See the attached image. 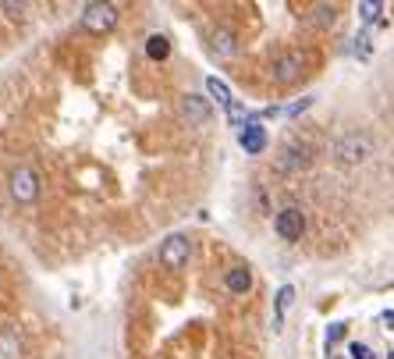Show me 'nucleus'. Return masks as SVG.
Masks as SVG:
<instances>
[{"instance_id":"1","label":"nucleus","mask_w":394,"mask_h":359,"mask_svg":"<svg viewBox=\"0 0 394 359\" xmlns=\"http://www.w3.org/2000/svg\"><path fill=\"white\" fill-rule=\"evenodd\" d=\"M306 72H309V53H302V50L280 53L277 61H273V68H270V75H273L277 86H295Z\"/></svg>"},{"instance_id":"18","label":"nucleus","mask_w":394,"mask_h":359,"mask_svg":"<svg viewBox=\"0 0 394 359\" xmlns=\"http://www.w3.org/2000/svg\"><path fill=\"white\" fill-rule=\"evenodd\" d=\"M348 355H352V359H376V355H373V348H369V345H362V341H352V345H348Z\"/></svg>"},{"instance_id":"5","label":"nucleus","mask_w":394,"mask_h":359,"mask_svg":"<svg viewBox=\"0 0 394 359\" xmlns=\"http://www.w3.org/2000/svg\"><path fill=\"white\" fill-rule=\"evenodd\" d=\"M189 256H192V242H189L185 235H171V238L160 246V263H163L167 270H182V267L189 263Z\"/></svg>"},{"instance_id":"24","label":"nucleus","mask_w":394,"mask_h":359,"mask_svg":"<svg viewBox=\"0 0 394 359\" xmlns=\"http://www.w3.org/2000/svg\"><path fill=\"white\" fill-rule=\"evenodd\" d=\"M387 359H394V352H387Z\"/></svg>"},{"instance_id":"17","label":"nucleus","mask_w":394,"mask_h":359,"mask_svg":"<svg viewBox=\"0 0 394 359\" xmlns=\"http://www.w3.org/2000/svg\"><path fill=\"white\" fill-rule=\"evenodd\" d=\"M380 11H383V4H369V0H362V4H359V18L369 25V22H376L380 18Z\"/></svg>"},{"instance_id":"21","label":"nucleus","mask_w":394,"mask_h":359,"mask_svg":"<svg viewBox=\"0 0 394 359\" xmlns=\"http://www.w3.org/2000/svg\"><path fill=\"white\" fill-rule=\"evenodd\" d=\"M309 103H313L309 96H306V100H299V103H292V107H288V117H299V114H302V110H306Z\"/></svg>"},{"instance_id":"4","label":"nucleus","mask_w":394,"mask_h":359,"mask_svg":"<svg viewBox=\"0 0 394 359\" xmlns=\"http://www.w3.org/2000/svg\"><path fill=\"white\" fill-rule=\"evenodd\" d=\"M369 153H373V143H369L366 136H359V132H352V136H345V139H337V146H334L337 164H345V167L369 160Z\"/></svg>"},{"instance_id":"20","label":"nucleus","mask_w":394,"mask_h":359,"mask_svg":"<svg viewBox=\"0 0 394 359\" xmlns=\"http://www.w3.org/2000/svg\"><path fill=\"white\" fill-rule=\"evenodd\" d=\"M355 53L362 57V61H366V57H369V36H366V32L359 36V43H355Z\"/></svg>"},{"instance_id":"11","label":"nucleus","mask_w":394,"mask_h":359,"mask_svg":"<svg viewBox=\"0 0 394 359\" xmlns=\"http://www.w3.org/2000/svg\"><path fill=\"white\" fill-rule=\"evenodd\" d=\"M146 57L149 61H167V57H171V39H167L163 32H153L146 39Z\"/></svg>"},{"instance_id":"19","label":"nucleus","mask_w":394,"mask_h":359,"mask_svg":"<svg viewBox=\"0 0 394 359\" xmlns=\"http://www.w3.org/2000/svg\"><path fill=\"white\" fill-rule=\"evenodd\" d=\"M341 338H345V324H330V327H327V345L341 341Z\"/></svg>"},{"instance_id":"3","label":"nucleus","mask_w":394,"mask_h":359,"mask_svg":"<svg viewBox=\"0 0 394 359\" xmlns=\"http://www.w3.org/2000/svg\"><path fill=\"white\" fill-rule=\"evenodd\" d=\"M118 25V4H86L82 8V29L93 36H103Z\"/></svg>"},{"instance_id":"10","label":"nucleus","mask_w":394,"mask_h":359,"mask_svg":"<svg viewBox=\"0 0 394 359\" xmlns=\"http://www.w3.org/2000/svg\"><path fill=\"white\" fill-rule=\"evenodd\" d=\"M210 50H213L217 57H224V61H228V57H235V53H238V39H235V32L217 29V32L210 36Z\"/></svg>"},{"instance_id":"15","label":"nucleus","mask_w":394,"mask_h":359,"mask_svg":"<svg viewBox=\"0 0 394 359\" xmlns=\"http://www.w3.org/2000/svg\"><path fill=\"white\" fill-rule=\"evenodd\" d=\"M334 18H337V8H334V4H316V8H313V22H316L320 29L334 25Z\"/></svg>"},{"instance_id":"13","label":"nucleus","mask_w":394,"mask_h":359,"mask_svg":"<svg viewBox=\"0 0 394 359\" xmlns=\"http://www.w3.org/2000/svg\"><path fill=\"white\" fill-rule=\"evenodd\" d=\"M206 93H210V96H213L220 107H231V103H235V96H231L228 82H220L217 75H210V79H206Z\"/></svg>"},{"instance_id":"6","label":"nucleus","mask_w":394,"mask_h":359,"mask_svg":"<svg viewBox=\"0 0 394 359\" xmlns=\"http://www.w3.org/2000/svg\"><path fill=\"white\" fill-rule=\"evenodd\" d=\"M273 231L285 238V242H299L302 231H306V214L299 207H285V210L273 217Z\"/></svg>"},{"instance_id":"2","label":"nucleus","mask_w":394,"mask_h":359,"mask_svg":"<svg viewBox=\"0 0 394 359\" xmlns=\"http://www.w3.org/2000/svg\"><path fill=\"white\" fill-rule=\"evenodd\" d=\"M8 192H11L15 203H36L39 200V174L25 164L11 167L8 171Z\"/></svg>"},{"instance_id":"16","label":"nucleus","mask_w":394,"mask_h":359,"mask_svg":"<svg viewBox=\"0 0 394 359\" xmlns=\"http://www.w3.org/2000/svg\"><path fill=\"white\" fill-rule=\"evenodd\" d=\"M0 348H4L8 359H15V355H22V338L15 331H4V334H0Z\"/></svg>"},{"instance_id":"12","label":"nucleus","mask_w":394,"mask_h":359,"mask_svg":"<svg viewBox=\"0 0 394 359\" xmlns=\"http://www.w3.org/2000/svg\"><path fill=\"white\" fill-rule=\"evenodd\" d=\"M249 288H252V274H249V267H231V270H228V292L245 295Z\"/></svg>"},{"instance_id":"22","label":"nucleus","mask_w":394,"mask_h":359,"mask_svg":"<svg viewBox=\"0 0 394 359\" xmlns=\"http://www.w3.org/2000/svg\"><path fill=\"white\" fill-rule=\"evenodd\" d=\"M0 8H4V11H8V15H11V18H15V15H22V11H25V4H11V0H4V4H0Z\"/></svg>"},{"instance_id":"8","label":"nucleus","mask_w":394,"mask_h":359,"mask_svg":"<svg viewBox=\"0 0 394 359\" xmlns=\"http://www.w3.org/2000/svg\"><path fill=\"white\" fill-rule=\"evenodd\" d=\"M238 143H242V150H245V153H252V157H256V153H263V150H266V129H263L259 122H249V125L238 132Z\"/></svg>"},{"instance_id":"9","label":"nucleus","mask_w":394,"mask_h":359,"mask_svg":"<svg viewBox=\"0 0 394 359\" xmlns=\"http://www.w3.org/2000/svg\"><path fill=\"white\" fill-rule=\"evenodd\" d=\"M306 164H309V146H299V143L285 146V153L277 157V171H302Z\"/></svg>"},{"instance_id":"14","label":"nucleus","mask_w":394,"mask_h":359,"mask_svg":"<svg viewBox=\"0 0 394 359\" xmlns=\"http://www.w3.org/2000/svg\"><path fill=\"white\" fill-rule=\"evenodd\" d=\"M292 299H295V288H292V285H285V288L277 292V313H273V327L285 324V313H288V306H292Z\"/></svg>"},{"instance_id":"23","label":"nucleus","mask_w":394,"mask_h":359,"mask_svg":"<svg viewBox=\"0 0 394 359\" xmlns=\"http://www.w3.org/2000/svg\"><path fill=\"white\" fill-rule=\"evenodd\" d=\"M380 324H383L387 331H394V310H383V313H380Z\"/></svg>"},{"instance_id":"7","label":"nucleus","mask_w":394,"mask_h":359,"mask_svg":"<svg viewBox=\"0 0 394 359\" xmlns=\"http://www.w3.org/2000/svg\"><path fill=\"white\" fill-rule=\"evenodd\" d=\"M182 117L189 125H206L210 117H213V107H210V100L206 96H199V93H185L182 96Z\"/></svg>"}]
</instances>
